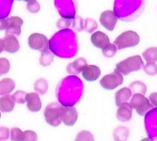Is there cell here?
Returning a JSON list of instances; mask_svg holds the SVG:
<instances>
[{
  "label": "cell",
  "instance_id": "f35d334b",
  "mask_svg": "<svg viewBox=\"0 0 157 141\" xmlns=\"http://www.w3.org/2000/svg\"><path fill=\"white\" fill-rule=\"evenodd\" d=\"M0 118H1V112H0Z\"/></svg>",
  "mask_w": 157,
  "mask_h": 141
},
{
  "label": "cell",
  "instance_id": "52a82bcc",
  "mask_svg": "<svg viewBox=\"0 0 157 141\" xmlns=\"http://www.w3.org/2000/svg\"><path fill=\"white\" fill-rule=\"evenodd\" d=\"M78 119L77 109L71 106L62 107L61 110V121L67 126H73Z\"/></svg>",
  "mask_w": 157,
  "mask_h": 141
},
{
  "label": "cell",
  "instance_id": "d4e9b609",
  "mask_svg": "<svg viewBox=\"0 0 157 141\" xmlns=\"http://www.w3.org/2000/svg\"><path fill=\"white\" fill-rule=\"evenodd\" d=\"M118 49L114 44H109L103 49V55L107 58H112L117 53Z\"/></svg>",
  "mask_w": 157,
  "mask_h": 141
},
{
  "label": "cell",
  "instance_id": "30bf717a",
  "mask_svg": "<svg viewBox=\"0 0 157 141\" xmlns=\"http://www.w3.org/2000/svg\"><path fill=\"white\" fill-rule=\"evenodd\" d=\"M82 76L84 80L87 82H95L101 76V70L98 66L95 65H87L82 70Z\"/></svg>",
  "mask_w": 157,
  "mask_h": 141
},
{
  "label": "cell",
  "instance_id": "ab89813d",
  "mask_svg": "<svg viewBox=\"0 0 157 141\" xmlns=\"http://www.w3.org/2000/svg\"><path fill=\"white\" fill-rule=\"evenodd\" d=\"M17 1H20V0H17Z\"/></svg>",
  "mask_w": 157,
  "mask_h": 141
},
{
  "label": "cell",
  "instance_id": "6da1fadb",
  "mask_svg": "<svg viewBox=\"0 0 157 141\" xmlns=\"http://www.w3.org/2000/svg\"><path fill=\"white\" fill-rule=\"evenodd\" d=\"M144 67V61L140 55H136L130 57L126 58L116 65L115 70L119 71L122 75H128L134 71H138Z\"/></svg>",
  "mask_w": 157,
  "mask_h": 141
},
{
  "label": "cell",
  "instance_id": "7c38bea8",
  "mask_svg": "<svg viewBox=\"0 0 157 141\" xmlns=\"http://www.w3.org/2000/svg\"><path fill=\"white\" fill-rule=\"evenodd\" d=\"M2 40H3V51L9 53H12V54L19 51L20 45L15 35H6V36Z\"/></svg>",
  "mask_w": 157,
  "mask_h": 141
},
{
  "label": "cell",
  "instance_id": "7402d4cb",
  "mask_svg": "<svg viewBox=\"0 0 157 141\" xmlns=\"http://www.w3.org/2000/svg\"><path fill=\"white\" fill-rule=\"evenodd\" d=\"M129 88L132 92L135 93H140L143 95H144L146 93V91H147L146 85L141 81H135L134 82H132L129 86Z\"/></svg>",
  "mask_w": 157,
  "mask_h": 141
},
{
  "label": "cell",
  "instance_id": "74e56055",
  "mask_svg": "<svg viewBox=\"0 0 157 141\" xmlns=\"http://www.w3.org/2000/svg\"><path fill=\"white\" fill-rule=\"evenodd\" d=\"M25 1H26L28 3V2H30V1H33V0H25Z\"/></svg>",
  "mask_w": 157,
  "mask_h": 141
},
{
  "label": "cell",
  "instance_id": "4fadbf2b",
  "mask_svg": "<svg viewBox=\"0 0 157 141\" xmlns=\"http://www.w3.org/2000/svg\"><path fill=\"white\" fill-rule=\"evenodd\" d=\"M132 115H133V109L129 103H124L119 106L116 112V116L118 120H119L120 122H128L131 119Z\"/></svg>",
  "mask_w": 157,
  "mask_h": 141
},
{
  "label": "cell",
  "instance_id": "8d00e7d4",
  "mask_svg": "<svg viewBox=\"0 0 157 141\" xmlns=\"http://www.w3.org/2000/svg\"><path fill=\"white\" fill-rule=\"evenodd\" d=\"M140 141H154V140L150 138H144V139H142Z\"/></svg>",
  "mask_w": 157,
  "mask_h": 141
},
{
  "label": "cell",
  "instance_id": "8fae6325",
  "mask_svg": "<svg viewBox=\"0 0 157 141\" xmlns=\"http://www.w3.org/2000/svg\"><path fill=\"white\" fill-rule=\"evenodd\" d=\"M26 105L30 112H37L42 108V102L37 93H29L26 94Z\"/></svg>",
  "mask_w": 157,
  "mask_h": 141
},
{
  "label": "cell",
  "instance_id": "f1b7e54d",
  "mask_svg": "<svg viewBox=\"0 0 157 141\" xmlns=\"http://www.w3.org/2000/svg\"><path fill=\"white\" fill-rule=\"evenodd\" d=\"M23 136V131L20 128L14 127L10 130V139L11 141H21Z\"/></svg>",
  "mask_w": 157,
  "mask_h": 141
},
{
  "label": "cell",
  "instance_id": "2e32d148",
  "mask_svg": "<svg viewBox=\"0 0 157 141\" xmlns=\"http://www.w3.org/2000/svg\"><path fill=\"white\" fill-rule=\"evenodd\" d=\"M132 96V91L129 87H123L119 90L115 94L116 105L120 106L124 103H128Z\"/></svg>",
  "mask_w": 157,
  "mask_h": 141
},
{
  "label": "cell",
  "instance_id": "5bb4252c",
  "mask_svg": "<svg viewBox=\"0 0 157 141\" xmlns=\"http://www.w3.org/2000/svg\"><path fill=\"white\" fill-rule=\"evenodd\" d=\"M91 41L95 47L103 50L105 46L110 44V40L105 33L98 30L91 35Z\"/></svg>",
  "mask_w": 157,
  "mask_h": 141
},
{
  "label": "cell",
  "instance_id": "8992f818",
  "mask_svg": "<svg viewBox=\"0 0 157 141\" xmlns=\"http://www.w3.org/2000/svg\"><path fill=\"white\" fill-rule=\"evenodd\" d=\"M124 82V77L121 73L114 70L113 72L105 75L100 80L99 83L105 90H114L120 86Z\"/></svg>",
  "mask_w": 157,
  "mask_h": 141
},
{
  "label": "cell",
  "instance_id": "9a60e30c",
  "mask_svg": "<svg viewBox=\"0 0 157 141\" xmlns=\"http://www.w3.org/2000/svg\"><path fill=\"white\" fill-rule=\"evenodd\" d=\"M15 107V102L10 94L2 95L0 97V111L3 112H12Z\"/></svg>",
  "mask_w": 157,
  "mask_h": 141
},
{
  "label": "cell",
  "instance_id": "d590c367",
  "mask_svg": "<svg viewBox=\"0 0 157 141\" xmlns=\"http://www.w3.org/2000/svg\"><path fill=\"white\" fill-rule=\"evenodd\" d=\"M3 51V40L0 39V54L2 53V51Z\"/></svg>",
  "mask_w": 157,
  "mask_h": 141
},
{
  "label": "cell",
  "instance_id": "3957f363",
  "mask_svg": "<svg viewBox=\"0 0 157 141\" xmlns=\"http://www.w3.org/2000/svg\"><path fill=\"white\" fill-rule=\"evenodd\" d=\"M62 107L58 103H50L45 107L44 117L45 122L52 127H58L61 124Z\"/></svg>",
  "mask_w": 157,
  "mask_h": 141
},
{
  "label": "cell",
  "instance_id": "277c9868",
  "mask_svg": "<svg viewBox=\"0 0 157 141\" xmlns=\"http://www.w3.org/2000/svg\"><path fill=\"white\" fill-rule=\"evenodd\" d=\"M129 104L132 109H134L139 115L144 116L149 109H152V104L147 97L140 93H135L132 97Z\"/></svg>",
  "mask_w": 157,
  "mask_h": 141
},
{
  "label": "cell",
  "instance_id": "5b68a950",
  "mask_svg": "<svg viewBox=\"0 0 157 141\" xmlns=\"http://www.w3.org/2000/svg\"><path fill=\"white\" fill-rule=\"evenodd\" d=\"M28 44L29 48L34 51H38L40 52H45L48 51L49 40L48 38L40 33H33L29 36Z\"/></svg>",
  "mask_w": 157,
  "mask_h": 141
},
{
  "label": "cell",
  "instance_id": "836d02e7",
  "mask_svg": "<svg viewBox=\"0 0 157 141\" xmlns=\"http://www.w3.org/2000/svg\"><path fill=\"white\" fill-rule=\"evenodd\" d=\"M149 100L153 106L157 107V93H152L149 96Z\"/></svg>",
  "mask_w": 157,
  "mask_h": 141
},
{
  "label": "cell",
  "instance_id": "d6a6232c",
  "mask_svg": "<svg viewBox=\"0 0 157 141\" xmlns=\"http://www.w3.org/2000/svg\"><path fill=\"white\" fill-rule=\"evenodd\" d=\"M10 130L7 127H0V141L7 140L10 139Z\"/></svg>",
  "mask_w": 157,
  "mask_h": 141
},
{
  "label": "cell",
  "instance_id": "ffe728a7",
  "mask_svg": "<svg viewBox=\"0 0 157 141\" xmlns=\"http://www.w3.org/2000/svg\"><path fill=\"white\" fill-rule=\"evenodd\" d=\"M34 88L39 94L44 95L48 91V82H47V80H45V78H39L38 80L35 81Z\"/></svg>",
  "mask_w": 157,
  "mask_h": 141
},
{
  "label": "cell",
  "instance_id": "e0dca14e",
  "mask_svg": "<svg viewBox=\"0 0 157 141\" xmlns=\"http://www.w3.org/2000/svg\"><path fill=\"white\" fill-rule=\"evenodd\" d=\"M87 61L84 58L80 57L77 59V60H75L72 63H70V64L68 65L67 67V70L68 73L78 74L82 72L83 67L85 66H87Z\"/></svg>",
  "mask_w": 157,
  "mask_h": 141
},
{
  "label": "cell",
  "instance_id": "f546056e",
  "mask_svg": "<svg viewBox=\"0 0 157 141\" xmlns=\"http://www.w3.org/2000/svg\"><path fill=\"white\" fill-rule=\"evenodd\" d=\"M143 69L144 72L150 76H155L157 74V64H155V62H147L143 67Z\"/></svg>",
  "mask_w": 157,
  "mask_h": 141
},
{
  "label": "cell",
  "instance_id": "ba28073f",
  "mask_svg": "<svg viewBox=\"0 0 157 141\" xmlns=\"http://www.w3.org/2000/svg\"><path fill=\"white\" fill-rule=\"evenodd\" d=\"M100 24L104 27L107 30L113 31L115 28L116 24L118 21V18L116 16L114 12L112 10H105L101 13L99 19Z\"/></svg>",
  "mask_w": 157,
  "mask_h": 141
},
{
  "label": "cell",
  "instance_id": "44dd1931",
  "mask_svg": "<svg viewBox=\"0 0 157 141\" xmlns=\"http://www.w3.org/2000/svg\"><path fill=\"white\" fill-rule=\"evenodd\" d=\"M143 57L146 62H156L157 47H150L143 52Z\"/></svg>",
  "mask_w": 157,
  "mask_h": 141
},
{
  "label": "cell",
  "instance_id": "9c48e42d",
  "mask_svg": "<svg viewBox=\"0 0 157 141\" xmlns=\"http://www.w3.org/2000/svg\"><path fill=\"white\" fill-rule=\"evenodd\" d=\"M24 24L20 17L12 16L7 19L6 35H13L19 36L21 34V27Z\"/></svg>",
  "mask_w": 157,
  "mask_h": 141
},
{
  "label": "cell",
  "instance_id": "1f68e13d",
  "mask_svg": "<svg viewBox=\"0 0 157 141\" xmlns=\"http://www.w3.org/2000/svg\"><path fill=\"white\" fill-rule=\"evenodd\" d=\"M26 7H27V10H29V12L32 13H37L40 10V4L36 0H33V1L28 2Z\"/></svg>",
  "mask_w": 157,
  "mask_h": 141
},
{
  "label": "cell",
  "instance_id": "484cf974",
  "mask_svg": "<svg viewBox=\"0 0 157 141\" xmlns=\"http://www.w3.org/2000/svg\"><path fill=\"white\" fill-rule=\"evenodd\" d=\"M53 59H54V55L52 54V52H50L49 51L43 52L41 55V59H40V64L43 67L50 66L51 63L53 61Z\"/></svg>",
  "mask_w": 157,
  "mask_h": 141
},
{
  "label": "cell",
  "instance_id": "83f0119b",
  "mask_svg": "<svg viewBox=\"0 0 157 141\" xmlns=\"http://www.w3.org/2000/svg\"><path fill=\"white\" fill-rule=\"evenodd\" d=\"M10 70V62L6 58H0V77L7 74Z\"/></svg>",
  "mask_w": 157,
  "mask_h": 141
},
{
  "label": "cell",
  "instance_id": "4dcf8cb0",
  "mask_svg": "<svg viewBox=\"0 0 157 141\" xmlns=\"http://www.w3.org/2000/svg\"><path fill=\"white\" fill-rule=\"evenodd\" d=\"M21 141H38V135L33 130H26L23 132Z\"/></svg>",
  "mask_w": 157,
  "mask_h": 141
},
{
  "label": "cell",
  "instance_id": "e575fe53",
  "mask_svg": "<svg viewBox=\"0 0 157 141\" xmlns=\"http://www.w3.org/2000/svg\"><path fill=\"white\" fill-rule=\"evenodd\" d=\"M7 19H0V30H6Z\"/></svg>",
  "mask_w": 157,
  "mask_h": 141
},
{
  "label": "cell",
  "instance_id": "d6986e66",
  "mask_svg": "<svg viewBox=\"0 0 157 141\" xmlns=\"http://www.w3.org/2000/svg\"><path fill=\"white\" fill-rule=\"evenodd\" d=\"M129 137V129L124 126H119L113 132L115 141H127Z\"/></svg>",
  "mask_w": 157,
  "mask_h": 141
},
{
  "label": "cell",
  "instance_id": "ac0fdd59",
  "mask_svg": "<svg viewBox=\"0 0 157 141\" xmlns=\"http://www.w3.org/2000/svg\"><path fill=\"white\" fill-rule=\"evenodd\" d=\"M15 82L11 78H3L0 81V95H6L12 93L15 88Z\"/></svg>",
  "mask_w": 157,
  "mask_h": 141
},
{
  "label": "cell",
  "instance_id": "cb8c5ba5",
  "mask_svg": "<svg viewBox=\"0 0 157 141\" xmlns=\"http://www.w3.org/2000/svg\"><path fill=\"white\" fill-rule=\"evenodd\" d=\"M83 28L85 29V30H86L87 32H93L94 30H96V29H98V24H97V21L95 19L87 18V19H86L84 20Z\"/></svg>",
  "mask_w": 157,
  "mask_h": 141
},
{
  "label": "cell",
  "instance_id": "603a6c76",
  "mask_svg": "<svg viewBox=\"0 0 157 141\" xmlns=\"http://www.w3.org/2000/svg\"><path fill=\"white\" fill-rule=\"evenodd\" d=\"M94 135L87 130H82L77 135L75 141H94Z\"/></svg>",
  "mask_w": 157,
  "mask_h": 141
},
{
  "label": "cell",
  "instance_id": "4316f807",
  "mask_svg": "<svg viewBox=\"0 0 157 141\" xmlns=\"http://www.w3.org/2000/svg\"><path fill=\"white\" fill-rule=\"evenodd\" d=\"M26 94L27 93L25 91L18 90V91H16L15 93H13L12 97H13V98L15 103H19V104H24L26 102Z\"/></svg>",
  "mask_w": 157,
  "mask_h": 141
},
{
  "label": "cell",
  "instance_id": "7a4b0ae2",
  "mask_svg": "<svg viewBox=\"0 0 157 141\" xmlns=\"http://www.w3.org/2000/svg\"><path fill=\"white\" fill-rule=\"evenodd\" d=\"M140 41V38L137 33L132 30H127L125 32H123L121 35H119L115 39L113 44L116 45L117 49L124 50V49L136 46Z\"/></svg>",
  "mask_w": 157,
  "mask_h": 141
}]
</instances>
